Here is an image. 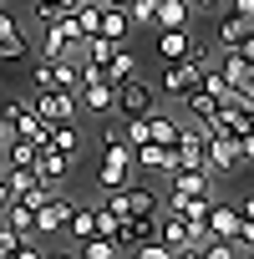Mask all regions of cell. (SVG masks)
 Segmentation results:
<instances>
[{
  "label": "cell",
  "mask_w": 254,
  "mask_h": 259,
  "mask_svg": "<svg viewBox=\"0 0 254 259\" xmlns=\"http://www.w3.org/2000/svg\"><path fill=\"white\" fill-rule=\"evenodd\" d=\"M127 178H133V148L107 127V153H102V163H97V188L107 193V188H122Z\"/></svg>",
  "instance_id": "6da1fadb"
},
{
  "label": "cell",
  "mask_w": 254,
  "mask_h": 259,
  "mask_svg": "<svg viewBox=\"0 0 254 259\" xmlns=\"http://www.w3.org/2000/svg\"><path fill=\"white\" fill-rule=\"evenodd\" d=\"M158 102H153V87L133 71V76H122V81H112V112L117 117H143V112H153Z\"/></svg>",
  "instance_id": "7a4b0ae2"
},
{
  "label": "cell",
  "mask_w": 254,
  "mask_h": 259,
  "mask_svg": "<svg viewBox=\"0 0 254 259\" xmlns=\"http://www.w3.org/2000/svg\"><path fill=\"white\" fill-rule=\"evenodd\" d=\"M81 31H76V21L71 16H56V21H46V41H41V56L46 61H66V56H81Z\"/></svg>",
  "instance_id": "3957f363"
},
{
  "label": "cell",
  "mask_w": 254,
  "mask_h": 259,
  "mask_svg": "<svg viewBox=\"0 0 254 259\" xmlns=\"http://www.w3.org/2000/svg\"><path fill=\"white\" fill-rule=\"evenodd\" d=\"M203 81V61L198 56H178V61H163V97H183V92H193Z\"/></svg>",
  "instance_id": "277c9868"
},
{
  "label": "cell",
  "mask_w": 254,
  "mask_h": 259,
  "mask_svg": "<svg viewBox=\"0 0 254 259\" xmlns=\"http://www.w3.org/2000/svg\"><path fill=\"white\" fill-rule=\"evenodd\" d=\"M153 234H158L173 254H188V244H193V224L178 219L173 208H158V213H153Z\"/></svg>",
  "instance_id": "5b68a950"
},
{
  "label": "cell",
  "mask_w": 254,
  "mask_h": 259,
  "mask_svg": "<svg viewBox=\"0 0 254 259\" xmlns=\"http://www.w3.org/2000/svg\"><path fill=\"white\" fill-rule=\"evenodd\" d=\"M31 107H36L46 122H71V117H76V92H66V87H41Z\"/></svg>",
  "instance_id": "8992f818"
},
{
  "label": "cell",
  "mask_w": 254,
  "mask_h": 259,
  "mask_svg": "<svg viewBox=\"0 0 254 259\" xmlns=\"http://www.w3.org/2000/svg\"><path fill=\"white\" fill-rule=\"evenodd\" d=\"M66 213H71V198L51 193V198L36 208V219H31V234H36V239H51V234H61V229H66Z\"/></svg>",
  "instance_id": "52a82bcc"
},
{
  "label": "cell",
  "mask_w": 254,
  "mask_h": 259,
  "mask_svg": "<svg viewBox=\"0 0 254 259\" xmlns=\"http://www.w3.org/2000/svg\"><path fill=\"white\" fill-rule=\"evenodd\" d=\"M219 71H224V81H229V92H234V97L254 102V66H249L239 51H224V56H219Z\"/></svg>",
  "instance_id": "ba28073f"
},
{
  "label": "cell",
  "mask_w": 254,
  "mask_h": 259,
  "mask_svg": "<svg viewBox=\"0 0 254 259\" xmlns=\"http://www.w3.org/2000/svg\"><path fill=\"white\" fill-rule=\"evenodd\" d=\"M76 112H92V117H107L112 112V81L107 76H92L76 87Z\"/></svg>",
  "instance_id": "9c48e42d"
},
{
  "label": "cell",
  "mask_w": 254,
  "mask_h": 259,
  "mask_svg": "<svg viewBox=\"0 0 254 259\" xmlns=\"http://www.w3.org/2000/svg\"><path fill=\"white\" fill-rule=\"evenodd\" d=\"M31 168H36V178H41V183H51V188H56V183H66V178H71L76 158H66V153H56V148H36V163H31Z\"/></svg>",
  "instance_id": "30bf717a"
},
{
  "label": "cell",
  "mask_w": 254,
  "mask_h": 259,
  "mask_svg": "<svg viewBox=\"0 0 254 259\" xmlns=\"http://www.w3.org/2000/svg\"><path fill=\"white\" fill-rule=\"evenodd\" d=\"M133 168H143V173H168V168H178V158H173V148L168 143H138L133 148Z\"/></svg>",
  "instance_id": "8fae6325"
},
{
  "label": "cell",
  "mask_w": 254,
  "mask_h": 259,
  "mask_svg": "<svg viewBox=\"0 0 254 259\" xmlns=\"http://www.w3.org/2000/svg\"><path fill=\"white\" fill-rule=\"evenodd\" d=\"M163 178H168V193H214L219 183L208 168H168Z\"/></svg>",
  "instance_id": "7c38bea8"
},
{
  "label": "cell",
  "mask_w": 254,
  "mask_h": 259,
  "mask_svg": "<svg viewBox=\"0 0 254 259\" xmlns=\"http://www.w3.org/2000/svg\"><path fill=\"white\" fill-rule=\"evenodd\" d=\"M249 31H254V21H249V16L224 11V16H219V26H214V46H219V51H234V46H239Z\"/></svg>",
  "instance_id": "4fadbf2b"
},
{
  "label": "cell",
  "mask_w": 254,
  "mask_h": 259,
  "mask_svg": "<svg viewBox=\"0 0 254 259\" xmlns=\"http://www.w3.org/2000/svg\"><path fill=\"white\" fill-rule=\"evenodd\" d=\"M143 239H153V213H122V219H117V244H122V254H133Z\"/></svg>",
  "instance_id": "5bb4252c"
},
{
  "label": "cell",
  "mask_w": 254,
  "mask_h": 259,
  "mask_svg": "<svg viewBox=\"0 0 254 259\" xmlns=\"http://www.w3.org/2000/svg\"><path fill=\"white\" fill-rule=\"evenodd\" d=\"M188 21H193L188 0H158L153 6V31H188Z\"/></svg>",
  "instance_id": "9a60e30c"
},
{
  "label": "cell",
  "mask_w": 254,
  "mask_h": 259,
  "mask_svg": "<svg viewBox=\"0 0 254 259\" xmlns=\"http://www.w3.org/2000/svg\"><path fill=\"white\" fill-rule=\"evenodd\" d=\"M178 102H183V112H188L193 122H208V117L219 112V102H224V97H219V92H208V87L198 81V87H193V92H183Z\"/></svg>",
  "instance_id": "2e32d148"
},
{
  "label": "cell",
  "mask_w": 254,
  "mask_h": 259,
  "mask_svg": "<svg viewBox=\"0 0 254 259\" xmlns=\"http://www.w3.org/2000/svg\"><path fill=\"white\" fill-rule=\"evenodd\" d=\"M122 198H127V213H158L163 208V193L148 183H133V178L122 183Z\"/></svg>",
  "instance_id": "e0dca14e"
},
{
  "label": "cell",
  "mask_w": 254,
  "mask_h": 259,
  "mask_svg": "<svg viewBox=\"0 0 254 259\" xmlns=\"http://www.w3.org/2000/svg\"><path fill=\"white\" fill-rule=\"evenodd\" d=\"M97 36H112V41H133V21H127L122 6H107L102 0V31Z\"/></svg>",
  "instance_id": "ac0fdd59"
},
{
  "label": "cell",
  "mask_w": 254,
  "mask_h": 259,
  "mask_svg": "<svg viewBox=\"0 0 254 259\" xmlns=\"http://www.w3.org/2000/svg\"><path fill=\"white\" fill-rule=\"evenodd\" d=\"M51 148H56V153H66V158H76V153H81L76 117H71V122H51Z\"/></svg>",
  "instance_id": "d6986e66"
},
{
  "label": "cell",
  "mask_w": 254,
  "mask_h": 259,
  "mask_svg": "<svg viewBox=\"0 0 254 259\" xmlns=\"http://www.w3.org/2000/svg\"><path fill=\"white\" fill-rule=\"evenodd\" d=\"M193 51V36L188 31H158V56L163 61H178V56H188Z\"/></svg>",
  "instance_id": "ffe728a7"
},
{
  "label": "cell",
  "mask_w": 254,
  "mask_h": 259,
  "mask_svg": "<svg viewBox=\"0 0 254 259\" xmlns=\"http://www.w3.org/2000/svg\"><path fill=\"white\" fill-rule=\"evenodd\" d=\"M76 254H81V259H117V254H122V244H117V239H107V234H87V239L76 244Z\"/></svg>",
  "instance_id": "44dd1931"
},
{
  "label": "cell",
  "mask_w": 254,
  "mask_h": 259,
  "mask_svg": "<svg viewBox=\"0 0 254 259\" xmlns=\"http://www.w3.org/2000/svg\"><path fill=\"white\" fill-rule=\"evenodd\" d=\"M178 127H183L178 117H163L158 107L148 112V138H153V143H168V148H173V138H178Z\"/></svg>",
  "instance_id": "7402d4cb"
},
{
  "label": "cell",
  "mask_w": 254,
  "mask_h": 259,
  "mask_svg": "<svg viewBox=\"0 0 254 259\" xmlns=\"http://www.w3.org/2000/svg\"><path fill=\"white\" fill-rule=\"evenodd\" d=\"M102 71H107V81H122V76H133V71H138V56L127 51V41L107 56V66H102Z\"/></svg>",
  "instance_id": "603a6c76"
},
{
  "label": "cell",
  "mask_w": 254,
  "mask_h": 259,
  "mask_svg": "<svg viewBox=\"0 0 254 259\" xmlns=\"http://www.w3.org/2000/svg\"><path fill=\"white\" fill-rule=\"evenodd\" d=\"M71 21H76L81 36H97L102 31V0H81V6L71 11Z\"/></svg>",
  "instance_id": "cb8c5ba5"
},
{
  "label": "cell",
  "mask_w": 254,
  "mask_h": 259,
  "mask_svg": "<svg viewBox=\"0 0 254 259\" xmlns=\"http://www.w3.org/2000/svg\"><path fill=\"white\" fill-rule=\"evenodd\" d=\"M0 213H6V224H11L16 234H31V219H36V208H31V203H21V198H11V203L0 208ZM31 239H36V234H31Z\"/></svg>",
  "instance_id": "d4e9b609"
},
{
  "label": "cell",
  "mask_w": 254,
  "mask_h": 259,
  "mask_svg": "<svg viewBox=\"0 0 254 259\" xmlns=\"http://www.w3.org/2000/svg\"><path fill=\"white\" fill-rule=\"evenodd\" d=\"M26 56H31V41H26L21 31L0 36V66H11V61H26Z\"/></svg>",
  "instance_id": "484cf974"
},
{
  "label": "cell",
  "mask_w": 254,
  "mask_h": 259,
  "mask_svg": "<svg viewBox=\"0 0 254 259\" xmlns=\"http://www.w3.org/2000/svg\"><path fill=\"white\" fill-rule=\"evenodd\" d=\"M0 153H6V168H31V163H36V148H31L26 138H11Z\"/></svg>",
  "instance_id": "4316f807"
},
{
  "label": "cell",
  "mask_w": 254,
  "mask_h": 259,
  "mask_svg": "<svg viewBox=\"0 0 254 259\" xmlns=\"http://www.w3.org/2000/svg\"><path fill=\"white\" fill-rule=\"evenodd\" d=\"M127 148H138V143H148V112L143 117H122V133H117Z\"/></svg>",
  "instance_id": "83f0119b"
},
{
  "label": "cell",
  "mask_w": 254,
  "mask_h": 259,
  "mask_svg": "<svg viewBox=\"0 0 254 259\" xmlns=\"http://www.w3.org/2000/svg\"><path fill=\"white\" fill-rule=\"evenodd\" d=\"M81 6V0H36V21L46 26V21H56V16H71Z\"/></svg>",
  "instance_id": "f1b7e54d"
},
{
  "label": "cell",
  "mask_w": 254,
  "mask_h": 259,
  "mask_svg": "<svg viewBox=\"0 0 254 259\" xmlns=\"http://www.w3.org/2000/svg\"><path fill=\"white\" fill-rule=\"evenodd\" d=\"M133 254H138V259H173V249H168V244H163L158 234H153V239H143V244H138Z\"/></svg>",
  "instance_id": "f546056e"
},
{
  "label": "cell",
  "mask_w": 254,
  "mask_h": 259,
  "mask_svg": "<svg viewBox=\"0 0 254 259\" xmlns=\"http://www.w3.org/2000/svg\"><path fill=\"white\" fill-rule=\"evenodd\" d=\"M41 87H56V71H51V61H46V56L36 61V92H41Z\"/></svg>",
  "instance_id": "4dcf8cb0"
},
{
  "label": "cell",
  "mask_w": 254,
  "mask_h": 259,
  "mask_svg": "<svg viewBox=\"0 0 254 259\" xmlns=\"http://www.w3.org/2000/svg\"><path fill=\"white\" fill-rule=\"evenodd\" d=\"M16 239H21V234H16V229H11V224H0V259H6V254H11V249H16Z\"/></svg>",
  "instance_id": "1f68e13d"
},
{
  "label": "cell",
  "mask_w": 254,
  "mask_h": 259,
  "mask_svg": "<svg viewBox=\"0 0 254 259\" xmlns=\"http://www.w3.org/2000/svg\"><path fill=\"white\" fill-rule=\"evenodd\" d=\"M234 51H239V56H244V61H249V66H254V31H249V36H244V41H239V46H234Z\"/></svg>",
  "instance_id": "d6a6232c"
},
{
  "label": "cell",
  "mask_w": 254,
  "mask_h": 259,
  "mask_svg": "<svg viewBox=\"0 0 254 259\" xmlns=\"http://www.w3.org/2000/svg\"><path fill=\"white\" fill-rule=\"evenodd\" d=\"M234 208H239V219H254V193H244V198H239Z\"/></svg>",
  "instance_id": "836d02e7"
},
{
  "label": "cell",
  "mask_w": 254,
  "mask_h": 259,
  "mask_svg": "<svg viewBox=\"0 0 254 259\" xmlns=\"http://www.w3.org/2000/svg\"><path fill=\"white\" fill-rule=\"evenodd\" d=\"M11 198H16V193H11V178H6V173H0V208H6Z\"/></svg>",
  "instance_id": "e575fe53"
},
{
  "label": "cell",
  "mask_w": 254,
  "mask_h": 259,
  "mask_svg": "<svg viewBox=\"0 0 254 259\" xmlns=\"http://www.w3.org/2000/svg\"><path fill=\"white\" fill-rule=\"evenodd\" d=\"M188 6H193V11H219L224 0H188Z\"/></svg>",
  "instance_id": "d590c367"
},
{
  "label": "cell",
  "mask_w": 254,
  "mask_h": 259,
  "mask_svg": "<svg viewBox=\"0 0 254 259\" xmlns=\"http://www.w3.org/2000/svg\"><path fill=\"white\" fill-rule=\"evenodd\" d=\"M234 11H239V16H249V21H254V0H234Z\"/></svg>",
  "instance_id": "8d00e7d4"
},
{
  "label": "cell",
  "mask_w": 254,
  "mask_h": 259,
  "mask_svg": "<svg viewBox=\"0 0 254 259\" xmlns=\"http://www.w3.org/2000/svg\"><path fill=\"white\" fill-rule=\"evenodd\" d=\"M0 148H6V122H0Z\"/></svg>",
  "instance_id": "74e56055"
},
{
  "label": "cell",
  "mask_w": 254,
  "mask_h": 259,
  "mask_svg": "<svg viewBox=\"0 0 254 259\" xmlns=\"http://www.w3.org/2000/svg\"><path fill=\"white\" fill-rule=\"evenodd\" d=\"M0 6H6V0H0Z\"/></svg>",
  "instance_id": "f35d334b"
}]
</instances>
